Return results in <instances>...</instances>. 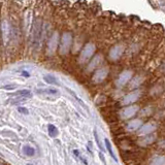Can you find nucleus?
Wrapping results in <instances>:
<instances>
[{
    "mask_svg": "<svg viewBox=\"0 0 165 165\" xmlns=\"http://www.w3.org/2000/svg\"><path fill=\"white\" fill-rule=\"evenodd\" d=\"M157 129V124L155 122H149L147 124L143 126V127L139 129V135H149V134H152L155 132V130Z\"/></svg>",
    "mask_w": 165,
    "mask_h": 165,
    "instance_id": "f257e3e1",
    "label": "nucleus"
},
{
    "mask_svg": "<svg viewBox=\"0 0 165 165\" xmlns=\"http://www.w3.org/2000/svg\"><path fill=\"white\" fill-rule=\"evenodd\" d=\"M150 165H165V156L162 155H157L151 158Z\"/></svg>",
    "mask_w": 165,
    "mask_h": 165,
    "instance_id": "f03ea898",
    "label": "nucleus"
},
{
    "mask_svg": "<svg viewBox=\"0 0 165 165\" xmlns=\"http://www.w3.org/2000/svg\"><path fill=\"white\" fill-rule=\"evenodd\" d=\"M141 124H143V121L139 120V119H136V120L131 121V122L128 124V129H129L130 131H135V130L141 128Z\"/></svg>",
    "mask_w": 165,
    "mask_h": 165,
    "instance_id": "7ed1b4c3",
    "label": "nucleus"
},
{
    "mask_svg": "<svg viewBox=\"0 0 165 165\" xmlns=\"http://www.w3.org/2000/svg\"><path fill=\"white\" fill-rule=\"evenodd\" d=\"M139 96H141V92H139V91H134V92H132V93H130L129 95L126 97V100L124 101V102H126V103L134 102V101H136L137 99L139 98Z\"/></svg>",
    "mask_w": 165,
    "mask_h": 165,
    "instance_id": "20e7f679",
    "label": "nucleus"
},
{
    "mask_svg": "<svg viewBox=\"0 0 165 165\" xmlns=\"http://www.w3.org/2000/svg\"><path fill=\"white\" fill-rule=\"evenodd\" d=\"M138 110V106H129L127 108L124 109V117L125 118H130V117L134 116Z\"/></svg>",
    "mask_w": 165,
    "mask_h": 165,
    "instance_id": "39448f33",
    "label": "nucleus"
},
{
    "mask_svg": "<svg viewBox=\"0 0 165 165\" xmlns=\"http://www.w3.org/2000/svg\"><path fill=\"white\" fill-rule=\"evenodd\" d=\"M15 96H20V97H24V98H30L32 97V93L29 91V90L27 89H24V90H19V91L15 92L13 94Z\"/></svg>",
    "mask_w": 165,
    "mask_h": 165,
    "instance_id": "423d86ee",
    "label": "nucleus"
},
{
    "mask_svg": "<svg viewBox=\"0 0 165 165\" xmlns=\"http://www.w3.org/2000/svg\"><path fill=\"white\" fill-rule=\"evenodd\" d=\"M104 143H105V147H106L107 152L109 153V155H110V157H112V158L114 159L115 161H118V159H117V157H116V155H115L114 151H113L112 143H110V141H109L107 138H105V139H104Z\"/></svg>",
    "mask_w": 165,
    "mask_h": 165,
    "instance_id": "0eeeda50",
    "label": "nucleus"
},
{
    "mask_svg": "<svg viewBox=\"0 0 165 165\" xmlns=\"http://www.w3.org/2000/svg\"><path fill=\"white\" fill-rule=\"evenodd\" d=\"M43 80H45V82H48V84H50V85L60 86V84L58 82L57 78H55V76H43Z\"/></svg>",
    "mask_w": 165,
    "mask_h": 165,
    "instance_id": "6e6552de",
    "label": "nucleus"
},
{
    "mask_svg": "<svg viewBox=\"0 0 165 165\" xmlns=\"http://www.w3.org/2000/svg\"><path fill=\"white\" fill-rule=\"evenodd\" d=\"M23 152H24V154L26 155V156L32 157L35 154V150H34L31 145H24V147H23Z\"/></svg>",
    "mask_w": 165,
    "mask_h": 165,
    "instance_id": "1a4fd4ad",
    "label": "nucleus"
},
{
    "mask_svg": "<svg viewBox=\"0 0 165 165\" xmlns=\"http://www.w3.org/2000/svg\"><path fill=\"white\" fill-rule=\"evenodd\" d=\"M156 139V134L155 133H152V134H149V135H145V138H143V141H141V143H143V145H149V143H154V141Z\"/></svg>",
    "mask_w": 165,
    "mask_h": 165,
    "instance_id": "9d476101",
    "label": "nucleus"
},
{
    "mask_svg": "<svg viewBox=\"0 0 165 165\" xmlns=\"http://www.w3.org/2000/svg\"><path fill=\"white\" fill-rule=\"evenodd\" d=\"M48 130H49V135L51 136V137H56V136L58 135V129H57L56 126L50 124V125L48 126Z\"/></svg>",
    "mask_w": 165,
    "mask_h": 165,
    "instance_id": "9b49d317",
    "label": "nucleus"
},
{
    "mask_svg": "<svg viewBox=\"0 0 165 165\" xmlns=\"http://www.w3.org/2000/svg\"><path fill=\"white\" fill-rule=\"evenodd\" d=\"M38 94H57V89L54 88H48V89H38L37 91Z\"/></svg>",
    "mask_w": 165,
    "mask_h": 165,
    "instance_id": "f8f14e48",
    "label": "nucleus"
},
{
    "mask_svg": "<svg viewBox=\"0 0 165 165\" xmlns=\"http://www.w3.org/2000/svg\"><path fill=\"white\" fill-rule=\"evenodd\" d=\"M94 138H95V141H96V143H97V145H98V148L101 150V152H103L104 149H103L102 145H101L100 141H99V137H98V134H97V132L96 131H94Z\"/></svg>",
    "mask_w": 165,
    "mask_h": 165,
    "instance_id": "ddd939ff",
    "label": "nucleus"
},
{
    "mask_svg": "<svg viewBox=\"0 0 165 165\" xmlns=\"http://www.w3.org/2000/svg\"><path fill=\"white\" fill-rule=\"evenodd\" d=\"M18 112L20 113V114H23V115H29V110H28L26 107H23V106L18 107Z\"/></svg>",
    "mask_w": 165,
    "mask_h": 165,
    "instance_id": "4468645a",
    "label": "nucleus"
},
{
    "mask_svg": "<svg viewBox=\"0 0 165 165\" xmlns=\"http://www.w3.org/2000/svg\"><path fill=\"white\" fill-rule=\"evenodd\" d=\"M143 113H145V115H143V116H150V115L152 114V108H150L149 106L148 107H145V108H143V110H141V114H143Z\"/></svg>",
    "mask_w": 165,
    "mask_h": 165,
    "instance_id": "2eb2a0df",
    "label": "nucleus"
},
{
    "mask_svg": "<svg viewBox=\"0 0 165 165\" xmlns=\"http://www.w3.org/2000/svg\"><path fill=\"white\" fill-rule=\"evenodd\" d=\"M17 88V85H6V86H3L2 89L6 90V91H11V90H15Z\"/></svg>",
    "mask_w": 165,
    "mask_h": 165,
    "instance_id": "dca6fc26",
    "label": "nucleus"
},
{
    "mask_svg": "<svg viewBox=\"0 0 165 165\" xmlns=\"http://www.w3.org/2000/svg\"><path fill=\"white\" fill-rule=\"evenodd\" d=\"M21 76H25V78H30V73L27 70H23L22 72H21Z\"/></svg>",
    "mask_w": 165,
    "mask_h": 165,
    "instance_id": "f3484780",
    "label": "nucleus"
},
{
    "mask_svg": "<svg viewBox=\"0 0 165 165\" xmlns=\"http://www.w3.org/2000/svg\"><path fill=\"white\" fill-rule=\"evenodd\" d=\"M99 158H100V160L105 164V159H104V156H103V153L102 152L99 153Z\"/></svg>",
    "mask_w": 165,
    "mask_h": 165,
    "instance_id": "a211bd4d",
    "label": "nucleus"
}]
</instances>
